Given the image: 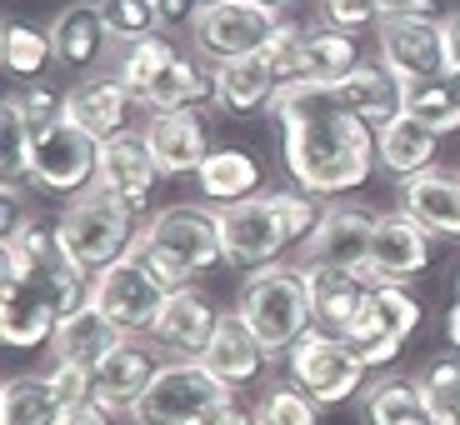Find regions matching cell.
<instances>
[{"label": "cell", "mask_w": 460, "mask_h": 425, "mask_svg": "<svg viewBox=\"0 0 460 425\" xmlns=\"http://www.w3.org/2000/svg\"><path fill=\"white\" fill-rule=\"evenodd\" d=\"M270 115L286 130V171L311 196H341L376 171V126L350 115L325 85L286 81L270 95Z\"/></svg>", "instance_id": "6da1fadb"}, {"label": "cell", "mask_w": 460, "mask_h": 425, "mask_svg": "<svg viewBox=\"0 0 460 425\" xmlns=\"http://www.w3.org/2000/svg\"><path fill=\"white\" fill-rule=\"evenodd\" d=\"M21 111H25V126L40 130V126H50V120H60V115H66V95L46 91V85H35L31 95H21Z\"/></svg>", "instance_id": "f6af8a7d"}, {"label": "cell", "mask_w": 460, "mask_h": 425, "mask_svg": "<svg viewBox=\"0 0 460 425\" xmlns=\"http://www.w3.org/2000/svg\"><path fill=\"white\" fill-rule=\"evenodd\" d=\"M230 395L235 391H226L200 360H165L150 391L130 405V425H200Z\"/></svg>", "instance_id": "5b68a950"}, {"label": "cell", "mask_w": 460, "mask_h": 425, "mask_svg": "<svg viewBox=\"0 0 460 425\" xmlns=\"http://www.w3.org/2000/svg\"><path fill=\"white\" fill-rule=\"evenodd\" d=\"M401 210L430 241H460V171H430L401 181Z\"/></svg>", "instance_id": "ac0fdd59"}, {"label": "cell", "mask_w": 460, "mask_h": 425, "mask_svg": "<svg viewBox=\"0 0 460 425\" xmlns=\"http://www.w3.org/2000/svg\"><path fill=\"white\" fill-rule=\"evenodd\" d=\"M305 286H311V315L321 331L341 335L356 321V311L366 305L376 280L360 270H341V265H305Z\"/></svg>", "instance_id": "d4e9b609"}, {"label": "cell", "mask_w": 460, "mask_h": 425, "mask_svg": "<svg viewBox=\"0 0 460 425\" xmlns=\"http://www.w3.org/2000/svg\"><path fill=\"white\" fill-rule=\"evenodd\" d=\"M216 220H220L226 261H235V265H276V255L290 245L270 196H245L235 206H220Z\"/></svg>", "instance_id": "4fadbf2b"}, {"label": "cell", "mask_w": 460, "mask_h": 425, "mask_svg": "<svg viewBox=\"0 0 460 425\" xmlns=\"http://www.w3.org/2000/svg\"><path fill=\"white\" fill-rule=\"evenodd\" d=\"M270 200H276V210H280V226H286L290 245L311 241V230L321 226V216H325V210L315 206L311 190H300V185H296V190H270Z\"/></svg>", "instance_id": "60d3db41"}, {"label": "cell", "mask_w": 460, "mask_h": 425, "mask_svg": "<svg viewBox=\"0 0 460 425\" xmlns=\"http://www.w3.org/2000/svg\"><path fill=\"white\" fill-rule=\"evenodd\" d=\"M456 300H460V276H456Z\"/></svg>", "instance_id": "11a10c76"}, {"label": "cell", "mask_w": 460, "mask_h": 425, "mask_svg": "<svg viewBox=\"0 0 460 425\" xmlns=\"http://www.w3.org/2000/svg\"><path fill=\"white\" fill-rule=\"evenodd\" d=\"M95 165H101V140H91L75 120H50V126L31 130V155H25V175L40 190L56 196H81L95 185Z\"/></svg>", "instance_id": "52a82bcc"}, {"label": "cell", "mask_w": 460, "mask_h": 425, "mask_svg": "<svg viewBox=\"0 0 460 425\" xmlns=\"http://www.w3.org/2000/svg\"><path fill=\"white\" fill-rule=\"evenodd\" d=\"M60 315L46 296H35L25 286H0V341L11 350H35V345H50Z\"/></svg>", "instance_id": "f1b7e54d"}, {"label": "cell", "mask_w": 460, "mask_h": 425, "mask_svg": "<svg viewBox=\"0 0 460 425\" xmlns=\"http://www.w3.org/2000/svg\"><path fill=\"white\" fill-rule=\"evenodd\" d=\"M440 50H446V75L456 81L460 75V11H450L440 21Z\"/></svg>", "instance_id": "7dc6e473"}, {"label": "cell", "mask_w": 460, "mask_h": 425, "mask_svg": "<svg viewBox=\"0 0 460 425\" xmlns=\"http://www.w3.org/2000/svg\"><path fill=\"white\" fill-rule=\"evenodd\" d=\"M356 66H360L356 35L331 31V25H321V31L305 35V56H300V81L335 85V81H345V75H350Z\"/></svg>", "instance_id": "836d02e7"}, {"label": "cell", "mask_w": 460, "mask_h": 425, "mask_svg": "<svg viewBox=\"0 0 460 425\" xmlns=\"http://www.w3.org/2000/svg\"><path fill=\"white\" fill-rule=\"evenodd\" d=\"M150 5H155L161 31H181V25H196V15H200L206 0H150Z\"/></svg>", "instance_id": "bcb514c9"}, {"label": "cell", "mask_w": 460, "mask_h": 425, "mask_svg": "<svg viewBox=\"0 0 460 425\" xmlns=\"http://www.w3.org/2000/svg\"><path fill=\"white\" fill-rule=\"evenodd\" d=\"M286 370L290 385H300L315 405H341L350 395H360V385H366V366L350 356V345L341 335L321 331V325H311L286 350Z\"/></svg>", "instance_id": "ba28073f"}, {"label": "cell", "mask_w": 460, "mask_h": 425, "mask_svg": "<svg viewBox=\"0 0 460 425\" xmlns=\"http://www.w3.org/2000/svg\"><path fill=\"white\" fill-rule=\"evenodd\" d=\"M450 85H456V95H460V75H456V81H450Z\"/></svg>", "instance_id": "db71d44e"}, {"label": "cell", "mask_w": 460, "mask_h": 425, "mask_svg": "<svg viewBox=\"0 0 460 425\" xmlns=\"http://www.w3.org/2000/svg\"><path fill=\"white\" fill-rule=\"evenodd\" d=\"M280 91V75L270 70L265 56H241V60H220L210 70V101L226 115H251L261 105H270V95Z\"/></svg>", "instance_id": "484cf974"}, {"label": "cell", "mask_w": 460, "mask_h": 425, "mask_svg": "<svg viewBox=\"0 0 460 425\" xmlns=\"http://www.w3.org/2000/svg\"><path fill=\"white\" fill-rule=\"evenodd\" d=\"M206 95H210V75L190 56H181V50H175V56L155 70V81L146 85L140 105H146L150 115H161V111H190V105L206 101Z\"/></svg>", "instance_id": "1f68e13d"}, {"label": "cell", "mask_w": 460, "mask_h": 425, "mask_svg": "<svg viewBox=\"0 0 460 425\" xmlns=\"http://www.w3.org/2000/svg\"><path fill=\"white\" fill-rule=\"evenodd\" d=\"M200 425H255V415H251V411H241L235 401H226V405H216V411H210Z\"/></svg>", "instance_id": "681fc988"}, {"label": "cell", "mask_w": 460, "mask_h": 425, "mask_svg": "<svg viewBox=\"0 0 460 425\" xmlns=\"http://www.w3.org/2000/svg\"><path fill=\"white\" fill-rule=\"evenodd\" d=\"M126 255H136V261L146 265V270L155 276V286H161L165 296H171V290H181V286H190V270H185V265L175 261V255H165L161 245L150 241V235H146V226L136 230V241H130V251H126Z\"/></svg>", "instance_id": "b9f144b4"}, {"label": "cell", "mask_w": 460, "mask_h": 425, "mask_svg": "<svg viewBox=\"0 0 460 425\" xmlns=\"http://www.w3.org/2000/svg\"><path fill=\"white\" fill-rule=\"evenodd\" d=\"M315 411H321V405L300 391V385H270V391L255 401L251 415H255V425H321Z\"/></svg>", "instance_id": "ab89813d"}, {"label": "cell", "mask_w": 460, "mask_h": 425, "mask_svg": "<svg viewBox=\"0 0 460 425\" xmlns=\"http://www.w3.org/2000/svg\"><path fill=\"white\" fill-rule=\"evenodd\" d=\"M395 85H401V111L415 115L420 126H430L436 136L460 130V95L450 85V75H440V81H395Z\"/></svg>", "instance_id": "e575fe53"}, {"label": "cell", "mask_w": 460, "mask_h": 425, "mask_svg": "<svg viewBox=\"0 0 460 425\" xmlns=\"http://www.w3.org/2000/svg\"><path fill=\"white\" fill-rule=\"evenodd\" d=\"M366 421L370 425H440L426 405L420 376H385L366 391Z\"/></svg>", "instance_id": "4dcf8cb0"}, {"label": "cell", "mask_w": 460, "mask_h": 425, "mask_svg": "<svg viewBox=\"0 0 460 425\" xmlns=\"http://www.w3.org/2000/svg\"><path fill=\"white\" fill-rule=\"evenodd\" d=\"M101 15H105V31H111V40L120 50L136 46V40H150V35L161 31L150 0H101Z\"/></svg>", "instance_id": "f35d334b"}, {"label": "cell", "mask_w": 460, "mask_h": 425, "mask_svg": "<svg viewBox=\"0 0 460 425\" xmlns=\"http://www.w3.org/2000/svg\"><path fill=\"white\" fill-rule=\"evenodd\" d=\"M446 335H450V345L460 350V300L450 305V315H446Z\"/></svg>", "instance_id": "816d5d0a"}, {"label": "cell", "mask_w": 460, "mask_h": 425, "mask_svg": "<svg viewBox=\"0 0 460 425\" xmlns=\"http://www.w3.org/2000/svg\"><path fill=\"white\" fill-rule=\"evenodd\" d=\"M155 155L146 146V130H120V136L101 140V165H95V190L115 196L126 210H146L150 206V190H155Z\"/></svg>", "instance_id": "9a60e30c"}, {"label": "cell", "mask_w": 460, "mask_h": 425, "mask_svg": "<svg viewBox=\"0 0 460 425\" xmlns=\"http://www.w3.org/2000/svg\"><path fill=\"white\" fill-rule=\"evenodd\" d=\"M155 370H161V360L150 356L146 345H140V341H120L111 356L91 370V376H95V405L111 411V415H120V411L130 415V405L150 391Z\"/></svg>", "instance_id": "44dd1931"}, {"label": "cell", "mask_w": 460, "mask_h": 425, "mask_svg": "<svg viewBox=\"0 0 460 425\" xmlns=\"http://www.w3.org/2000/svg\"><path fill=\"white\" fill-rule=\"evenodd\" d=\"M120 341H126V331H120V325H115L111 315L101 311V305H91V300H85L81 311L60 315L56 335H50V356H56V360H70V366L95 370Z\"/></svg>", "instance_id": "cb8c5ba5"}, {"label": "cell", "mask_w": 460, "mask_h": 425, "mask_svg": "<svg viewBox=\"0 0 460 425\" xmlns=\"http://www.w3.org/2000/svg\"><path fill=\"white\" fill-rule=\"evenodd\" d=\"M50 230H56L60 251L81 265L85 276H95V270L115 265L130 251V241H136V210H126L115 196H105V190L91 185L81 196H70V206L56 216Z\"/></svg>", "instance_id": "277c9868"}, {"label": "cell", "mask_w": 460, "mask_h": 425, "mask_svg": "<svg viewBox=\"0 0 460 425\" xmlns=\"http://www.w3.org/2000/svg\"><path fill=\"white\" fill-rule=\"evenodd\" d=\"M380 66L395 81H440L446 75V50H440V21L436 15H401V21L376 25Z\"/></svg>", "instance_id": "5bb4252c"}, {"label": "cell", "mask_w": 460, "mask_h": 425, "mask_svg": "<svg viewBox=\"0 0 460 425\" xmlns=\"http://www.w3.org/2000/svg\"><path fill=\"white\" fill-rule=\"evenodd\" d=\"M235 315L251 325V335L265 345V356H286L290 345L315 325L311 286L296 265H255L235 296Z\"/></svg>", "instance_id": "7a4b0ae2"}, {"label": "cell", "mask_w": 460, "mask_h": 425, "mask_svg": "<svg viewBox=\"0 0 460 425\" xmlns=\"http://www.w3.org/2000/svg\"><path fill=\"white\" fill-rule=\"evenodd\" d=\"M325 91H331L350 115H360L366 126H385V120H395V115H401V85H395V75L380 66V60H376V66H366V60H360L345 81L325 85Z\"/></svg>", "instance_id": "83f0119b"}, {"label": "cell", "mask_w": 460, "mask_h": 425, "mask_svg": "<svg viewBox=\"0 0 460 425\" xmlns=\"http://www.w3.org/2000/svg\"><path fill=\"white\" fill-rule=\"evenodd\" d=\"M60 425H120V421L111 411H101V405H85V411H70Z\"/></svg>", "instance_id": "f907efd6"}, {"label": "cell", "mask_w": 460, "mask_h": 425, "mask_svg": "<svg viewBox=\"0 0 460 425\" xmlns=\"http://www.w3.org/2000/svg\"><path fill=\"white\" fill-rule=\"evenodd\" d=\"M66 405H60L50 376H11L0 391V425H60Z\"/></svg>", "instance_id": "d6a6232c"}, {"label": "cell", "mask_w": 460, "mask_h": 425, "mask_svg": "<svg viewBox=\"0 0 460 425\" xmlns=\"http://www.w3.org/2000/svg\"><path fill=\"white\" fill-rule=\"evenodd\" d=\"M146 235L155 245H161L165 255H175V261L190 270V276H200V270H216L220 261H226V245H220V220L210 206H190V200H181V206H165L150 216Z\"/></svg>", "instance_id": "7c38bea8"}, {"label": "cell", "mask_w": 460, "mask_h": 425, "mask_svg": "<svg viewBox=\"0 0 460 425\" xmlns=\"http://www.w3.org/2000/svg\"><path fill=\"white\" fill-rule=\"evenodd\" d=\"M380 21H401V15H436V0H376Z\"/></svg>", "instance_id": "c3c4849f"}, {"label": "cell", "mask_w": 460, "mask_h": 425, "mask_svg": "<svg viewBox=\"0 0 460 425\" xmlns=\"http://www.w3.org/2000/svg\"><path fill=\"white\" fill-rule=\"evenodd\" d=\"M430 265V235L415 226L405 210H380L376 241H370V280L376 286H401Z\"/></svg>", "instance_id": "e0dca14e"}, {"label": "cell", "mask_w": 460, "mask_h": 425, "mask_svg": "<svg viewBox=\"0 0 460 425\" xmlns=\"http://www.w3.org/2000/svg\"><path fill=\"white\" fill-rule=\"evenodd\" d=\"M0 286H25L35 296H46L56 305V315L81 311L91 300V280L66 251H60L56 230H40L25 220V230L5 235V255H0Z\"/></svg>", "instance_id": "3957f363"}, {"label": "cell", "mask_w": 460, "mask_h": 425, "mask_svg": "<svg viewBox=\"0 0 460 425\" xmlns=\"http://www.w3.org/2000/svg\"><path fill=\"white\" fill-rule=\"evenodd\" d=\"M436 130L420 126L415 115H395V120H385V126H376V165L391 175H420L436 165Z\"/></svg>", "instance_id": "4316f807"}, {"label": "cell", "mask_w": 460, "mask_h": 425, "mask_svg": "<svg viewBox=\"0 0 460 425\" xmlns=\"http://www.w3.org/2000/svg\"><path fill=\"white\" fill-rule=\"evenodd\" d=\"M261 5H270V11L286 21V11H300V5H311V0H261Z\"/></svg>", "instance_id": "f5cc1de1"}, {"label": "cell", "mask_w": 460, "mask_h": 425, "mask_svg": "<svg viewBox=\"0 0 460 425\" xmlns=\"http://www.w3.org/2000/svg\"><path fill=\"white\" fill-rule=\"evenodd\" d=\"M280 31V15L261 0H206L190 25V40L206 60H241L261 56L270 46V35Z\"/></svg>", "instance_id": "9c48e42d"}, {"label": "cell", "mask_w": 460, "mask_h": 425, "mask_svg": "<svg viewBox=\"0 0 460 425\" xmlns=\"http://www.w3.org/2000/svg\"><path fill=\"white\" fill-rule=\"evenodd\" d=\"M220 315L226 311H216V300H210L200 286H181V290L165 296V305H161V315H155V325H150V335H155L175 360H196L200 350L210 345V335H216Z\"/></svg>", "instance_id": "2e32d148"}, {"label": "cell", "mask_w": 460, "mask_h": 425, "mask_svg": "<svg viewBox=\"0 0 460 425\" xmlns=\"http://www.w3.org/2000/svg\"><path fill=\"white\" fill-rule=\"evenodd\" d=\"M305 25H296V21H280V31L270 35V46L261 50L265 60H270V70L280 75V85L286 81H300V56H305Z\"/></svg>", "instance_id": "7bdbcfd3"}, {"label": "cell", "mask_w": 460, "mask_h": 425, "mask_svg": "<svg viewBox=\"0 0 460 425\" xmlns=\"http://www.w3.org/2000/svg\"><path fill=\"white\" fill-rule=\"evenodd\" d=\"M111 31H105L101 0H70L50 21V56L66 70H95L111 50Z\"/></svg>", "instance_id": "d6986e66"}, {"label": "cell", "mask_w": 460, "mask_h": 425, "mask_svg": "<svg viewBox=\"0 0 460 425\" xmlns=\"http://www.w3.org/2000/svg\"><path fill=\"white\" fill-rule=\"evenodd\" d=\"M420 391H426V405L440 425H460V350L420 370Z\"/></svg>", "instance_id": "74e56055"}, {"label": "cell", "mask_w": 460, "mask_h": 425, "mask_svg": "<svg viewBox=\"0 0 460 425\" xmlns=\"http://www.w3.org/2000/svg\"><path fill=\"white\" fill-rule=\"evenodd\" d=\"M196 185H200V196L216 200V206H235V200L255 196L261 165H255V155H245L235 146H216L206 155V165L196 171Z\"/></svg>", "instance_id": "f546056e"}, {"label": "cell", "mask_w": 460, "mask_h": 425, "mask_svg": "<svg viewBox=\"0 0 460 425\" xmlns=\"http://www.w3.org/2000/svg\"><path fill=\"white\" fill-rule=\"evenodd\" d=\"M196 360L226 385V391H241V385H251V380L265 370V345L251 335V325H245L241 315L226 311L220 325H216V335H210V345Z\"/></svg>", "instance_id": "7402d4cb"}, {"label": "cell", "mask_w": 460, "mask_h": 425, "mask_svg": "<svg viewBox=\"0 0 460 425\" xmlns=\"http://www.w3.org/2000/svg\"><path fill=\"white\" fill-rule=\"evenodd\" d=\"M415 325H420V300H415L411 290L405 286H370L366 305H360L356 321L341 331V341L350 345V356L366 370H380L405 350Z\"/></svg>", "instance_id": "8992f818"}, {"label": "cell", "mask_w": 460, "mask_h": 425, "mask_svg": "<svg viewBox=\"0 0 460 425\" xmlns=\"http://www.w3.org/2000/svg\"><path fill=\"white\" fill-rule=\"evenodd\" d=\"M146 146L161 165V175H196L210 155V136L200 111H161L146 120Z\"/></svg>", "instance_id": "ffe728a7"}, {"label": "cell", "mask_w": 460, "mask_h": 425, "mask_svg": "<svg viewBox=\"0 0 460 425\" xmlns=\"http://www.w3.org/2000/svg\"><path fill=\"white\" fill-rule=\"evenodd\" d=\"M175 56L171 40H161V35H150V40H136V46L120 50V66H115V81L130 91V101H140L146 95V85L155 81V70L165 66V60Z\"/></svg>", "instance_id": "8d00e7d4"}, {"label": "cell", "mask_w": 460, "mask_h": 425, "mask_svg": "<svg viewBox=\"0 0 460 425\" xmlns=\"http://www.w3.org/2000/svg\"><path fill=\"white\" fill-rule=\"evenodd\" d=\"M0 60L11 75H40L50 66V31H35L25 21H5V35H0Z\"/></svg>", "instance_id": "d590c367"}, {"label": "cell", "mask_w": 460, "mask_h": 425, "mask_svg": "<svg viewBox=\"0 0 460 425\" xmlns=\"http://www.w3.org/2000/svg\"><path fill=\"white\" fill-rule=\"evenodd\" d=\"M130 105L136 101H130V91L115 75H85L81 85L66 91V120H75L91 140H111L126 130Z\"/></svg>", "instance_id": "603a6c76"}, {"label": "cell", "mask_w": 460, "mask_h": 425, "mask_svg": "<svg viewBox=\"0 0 460 425\" xmlns=\"http://www.w3.org/2000/svg\"><path fill=\"white\" fill-rule=\"evenodd\" d=\"M376 220L380 210L370 206H325L321 226L311 230V241L300 251V270L305 265H341V270H360L370 276V241H376Z\"/></svg>", "instance_id": "8fae6325"}, {"label": "cell", "mask_w": 460, "mask_h": 425, "mask_svg": "<svg viewBox=\"0 0 460 425\" xmlns=\"http://www.w3.org/2000/svg\"><path fill=\"white\" fill-rule=\"evenodd\" d=\"M91 305H101L130 335V331H150L155 325V315L165 305V290L155 286V276H150L136 255H120L115 265H105V270L91 276Z\"/></svg>", "instance_id": "30bf717a"}, {"label": "cell", "mask_w": 460, "mask_h": 425, "mask_svg": "<svg viewBox=\"0 0 460 425\" xmlns=\"http://www.w3.org/2000/svg\"><path fill=\"white\" fill-rule=\"evenodd\" d=\"M315 5H321L325 25H331V31H345V35L366 31V25H380L376 0H315Z\"/></svg>", "instance_id": "ee69618b"}]
</instances>
